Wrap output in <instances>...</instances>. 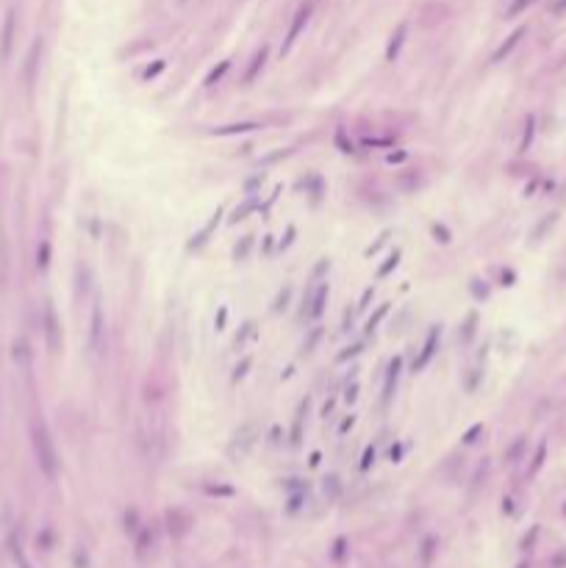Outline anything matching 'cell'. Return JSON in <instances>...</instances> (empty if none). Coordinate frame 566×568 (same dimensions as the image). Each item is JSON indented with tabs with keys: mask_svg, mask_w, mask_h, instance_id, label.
I'll use <instances>...</instances> for the list:
<instances>
[{
	"mask_svg": "<svg viewBox=\"0 0 566 568\" xmlns=\"http://www.w3.org/2000/svg\"><path fill=\"white\" fill-rule=\"evenodd\" d=\"M28 435H31V449H33V458H37L39 469L45 471V477H56V471H58V455H56L53 438H50V433H47V427H45L42 419H33L31 427H28Z\"/></svg>",
	"mask_w": 566,
	"mask_h": 568,
	"instance_id": "6da1fadb",
	"label": "cell"
},
{
	"mask_svg": "<svg viewBox=\"0 0 566 568\" xmlns=\"http://www.w3.org/2000/svg\"><path fill=\"white\" fill-rule=\"evenodd\" d=\"M253 443H256V424L247 422V424H241V427L233 433V441H231V446H228V449H231V455H236V452L244 455Z\"/></svg>",
	"mask_w": 566,
	"mask_h": 568,
	"instance_id": "7a4b0ae2",
	"label": "cell"
},
{
	"mask_svg": "<svg viewBox=\"0 0 566 568\" xmlns=\"http://www.w3.org/2000/svg\"><path fill=\"white\" fill-rule=\"evenodd\" d=\"M100 347H103V311L100 305L92 308V330H89V350L97 355Z\"/></svg>",
	"mask_w": 566,
	"mask_h": 568,
	"instance_id": "3957f363",
	"label": "cell"
},
{
	"mask_svg": "<svg viewBox=\"0 0 566 568\" xmlns=\"http://www.w3.org/2000/svg\"><path fill=\"white\" fill-rule=\"evenodd\" d=\"M45 333H47V344H50V350L56 352L58 347H61V330H58V322H56V311H53L50 305L45 308Z\"/></svg>",
	"mask_w": 566,
	"mask_h": 568,
	"instance_id": "277c9868",
	"label": "cell"
},
{
	"mask_svg": "<svg viewBox=\"0 0 566 568\" xmlns=\"http://www.w3.org/2000/svg\"><path fill=\"white\" fill-rule=\"evenodd\" d=\"M308 14H311V6H303V9L297 11V17H294L292 28H289V36H286V45H283V50H289V47L294 45V39L300 36V31H303V25L308 22Z\"/></svg>",
	"mask_w": 566,
	"mask_h": 568,
	"instance_id": "5b68a950",
	"label": "cell"
},
{
	"mask_svg": "<svg viewBox=\"0 0 566 568\" xmlns=\"http://www.w3.org/2000/svg\"><path fill=\"white\" fill-rule=\"evenodd\" d=\"M436 344H439V327H433V330L428 333L424 350H422V355H419V360L414 363V369H424V366H428V360L433 358V352H436Z\"/></svg>",
	"mask_w": 566,
	"mask_h": 568,
	"instance_id": "8992f818",
	"label": "cell"
},
{
	"mask_svg": "<svg viewBox=\"0 0 566 568\" xmlns=\"http://www.w3.org/2000/svg\"><path fill=\"white\" fill-rule=\"evenodd\" d=\"M11 36H14V11L6 14V25H3V42H0V56L9 58L11 53Z\"/></svg>",
	"mask_w": 566,
	"mask_h": 568,
	"instance_id": "52a82bcc",
	"label": "cell"
},
{
	"mask_svg": "<svg viewBox=\"0 0 566 568\" xmlns=\"http://www.w3.org/2000/svg\"><path fill=\"white\" fill-rule=\"evenodd\" d=\"M405 33H408V25L403 22V25L397 28V33L392 36V42H388V50H386V58H388V61H394V58H397L400 47H403V42H405Z\"/></svg>",
	"mask_w": 566,
	"mask_h": 568,
	"instance_id": "ba28073f",
	"label": "cell"
},
{
	"mask_svg": "<svg viewBox=\"0 0 566 568\" xmlns=\"http://www.w3.org/2000/svg\"><path fill=\"white\" fill-rule=\"evenodd\" d=\"M397 377H400V360H392V366H388V377H386V388H383V402L392 399L394 386H397Z\"/></svg>",
	"mask_w": 566,
	"mask_h": 568,
	"instance_id": "9c48e42d",
	"label": "cell"
},
{
	"mask_svg": "<svg viewBox=\"0 0 566 568\" xmlns=\"http://www.w3.org/2000/svg\"><path fill=\"white\" fill-rule=\"evenodd\" d=\"M11 355H14V360L22 366V369H28L31 366V350H28V344L25 341H14V350H11Z\"/></svg>",
	"mask_w": 566,
	"mask_h": 568,
	"instance_id": "30bf717a",
	"label": "cell"
},
{
	"mask_svg": "<svg viewBox=\"0 0 566 568\" xmlns=\"http://www.w3.org/2000/svg\"><path fill=\"white\" fill-rule=\"evenodd\" d=\"M325 302H328V286H320V288H316V294H314V299H311V311L308 313L316 319L322 313V308H325Z\"/></svg>",
	"mask_w": 566,
	"mask_h": 568,
	"instance_id": "8fae6325",
	"label": "cell"
},
{
	"mask_svg": "<svg viewBox=\"0 0 566 568\" xmlns=\"http://www.w3.org/2000/svg\"><path fill=\"white\" fill-rule=\"evenodd\" d=\"M264 61H267V47H261V50L256 53V58H253V67L247 69V81H253L258 75V69L264 67Z\"/></svg>",
	"mask_w": 566,
	"mask_h": 568,
	"instance_id": "7c38bea8",
	"label": "cell"
},
{
	"mask_svg": "<svg viewBox=\"0 0 566 568\" xmlns=\"http://www.w3.org/2000/svg\"><path fill=\"white\" fill-rule=\"evenodd\" d=\"M256 122H244V125H228V128H220V136H228V133H239V131H256Z\"/></svg>",
	"mask_w": 566,
	"mask_h": 568,
	"instance_id": "4fadbf2b",
	"label": "cell"
},
{
	"mask_svg": "<svg viewBox=\"0 0 566 568\" xmlns=\"http://www.w3.org/2000/svg\"><path fill=\"white\" fill-rule=\"evenodd\" d=\"M228 67H231V64H228V61H222V67H220V69H214V72H211V75H208V81H205V84H208V86H211V84H214V81H220V75H222V72H225V69H228Z\"/></svg>",
	"mask_w": 566,
	"mask_h": 568,
	"instance_id": "5bb4252c",
	"label": "cell"
},
{
	"mask_svg": "<svg viewBox=\"0 0 566 568\" xmlns=\"http://www.w3.org/2000/svg\"><path fill=\"white\" fill-rule=\"evenodd\" d=\"M386 311H388V308H386V305H380V311H377V313H375V316H372V319H369V324H367V327H369V330H372V327H375V324H377V322H380V316H383V313H386Z\"/></svg>",
	"mask_w": 566,
	"mask_h": 568,
	"instance_id": "9a60e30c",
	"label": "cell"
},
{
	"mask_svg": "<svg viewBox=\"0 0 566 568\" xmlns=\"http://www.w3.org/2000/svg\"><path fill=\"white\" fill-rule=\"evenodd\" d=\"M247 250H250V236H247V239L241 241V247H236V258H241V255H244Z\"/></svg>",
	"mask_w": 566,
	"mask_h": 568,
	"instance_id": "2e32d148",
	"label": "cell"
},
{
	"mask_svg": "<svg viewBox=\"0 0 566 568\" xmlns=\"http://www.w3.org/2000/svg\"><path fill=\"white\" fill-rule=\"evenodd\" d=\"M397 258H400V255H397V252H394V255L388 258V263H386V266H383V269H380V275H386V272L392 269V266H397Z\"/></svg>",
	"mask_w": 566,
	"mask_h": 568,
	"instance_id": "e0dca14e",
	"label": "cell"
},
{
	"mask_svg": "<svg viewBox=\"0 0 566 568\" xmlns=\"http://www.w3.org/2000/svg\"><path fill=\"white\" fill-rule=\"evenodd\" d=\"M161 69H164V61H158V64H156V67H153V69H147V72H145V78H153V75H158V72H161Z\"/></svg>",
	"mask_w": 566,
	"mask_h": 568,
	"instance_id": "ac0fdd59",
	"label": "cell"
}]
</instances>
